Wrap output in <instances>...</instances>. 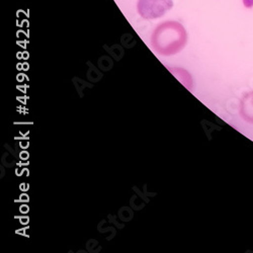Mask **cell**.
<instances>
[{
	"label": "cell",
	"instance_id": "277c9868",
	"mask_svg": "<svg viewBox=\"0 0 253 253\" xmlns=\"http://www.w3.org/2000/svg\"><path fill=\"white\" fill-rule=\"evenodd\" d=\"M168 69H169L170 72L178 78V80L183 84V85L187 89H192L193 88V79H192V76L186 70H184L182 68H178V67H174V68L168 67Z\"/></svg>",
	"mask_w": 253,
	"mask_h": 253
},
{
	"label": "cell",
	"instance_id": "7a4b0ae2",
	"mask_svg": "<svg viewBox=\"0 0 253 253\" xmlns=\"http://www.w3.org/2000/svg\"><path fill=\"white\" fill-rule=\"evenodd\" d=\"M172 7V0H138L137 2V11L144 19L162 17Z\"/></svg>",
	"mask_w": 253,
	"mask_h": 253
},
{
	"label": "cell",
	"instance_id": "6da1fadb",
	"mask_svg": "<svg viewBox=\"0 0 253 253\" xmlns=\"http://www.w3.org/2000/svg\"><path fill=\"white\" fill-rule=\"evenodd\" d=\"M187 43L185 28L178 22L167 20L158 25L151 35L152 49L161 56H173L184 49Z\"/></svg>",
	"mask_w": 253,
	"mask_h": 253
},
{
	"label": "cell",
	"instance_id": "3957f363",
	"mask_svg": "<svg viewBox=\"0 0 253 253\" xmlns=\"http://www.w3.org/2000/svg\"><path fill=\"white\" fill-rule=\"evenodd\" d=\"M239 114L245 122L253 125V91L246 92L241 97Z\"/></svg>",
	"mask_w": 253,
	"mask_h": 253
}]
</instances>
